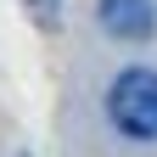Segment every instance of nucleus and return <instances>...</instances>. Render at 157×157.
<instances>
[{"instance_id":"obj_1","label":"nucleus","mask_w":157,"mask_h":157,"mask_svg":"<svg viewBox=\"0 0 157 157\" xmlns=\"http://www.w3.org/2000/svg\"><path fill=\"white\" fill-rule=\"evenodd\" d=\"M107 118L129 140H157V67H124L107 84Z\"/></svg>"},{"instance_id":"obj_2","label":"nucleus","mask_w":157,"mask_h":157,"mask_svg":"<svg viewBox=\"0 0 157 157\" xmlns=\"http://www.w3.org/2000/svg\"><path fill=\"white\" fill-rule=\"evenodd\" d=\"M95 17L112 39H151L157 34V6L151 0H95Z\"/></svg>"},{"instance_id":"obj_3","label":"nucleus","mask_w":157,"mask_h":157,"mask_svg":"<svg viewBox=\"0 0 157 157\" xmlns=\"http://www.w3.org/2000/svg\"><path fill=\"white\" fill-rule=\"evenodd\" d=\"M23 6H28V17H34L45 34L56 28V17H62V0H23Z\"/></svg>"}]
</instances>
